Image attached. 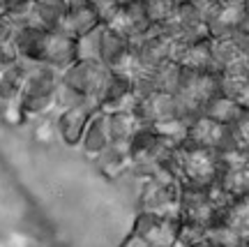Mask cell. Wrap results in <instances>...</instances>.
Instances as JSON below:
<instances>
[{
  "mask_svg": "<svg viewBox=\"0 0 249 247\" xmlns=\"http://www.w3.org/2000/svg\"><path fill=\"white\" fill-rule=\"evenodd\" d=\"M76 60H79L76 37L70 35V33H65V30H51V33H49V42H46L44 60L42 62L62 74L71 62H76Z\"/></svg>",
  "mask_w": 249,
  "mask_h": 247,
  "instance_id": "ba28073f",
  "label": "cell"
},
{
  "mask_svg": "<svg viewBox=\"0 0 249 247\" xmlns=\"http://www.w3.org/2000/svg\"><path fill=\"white\" fill-rule=\"evenodd\" d=\"M108 72L111 70L99 60H76L62 72L60 79L74 90H79L81 95L97 102L102 90H104V83L108 79Z\"/></svg>",
  "mask_w": 249,
  "mask_h": 247,
  "instance_id": "3957f363",
  "label": "cell"
},
{
  "mask_svg": "<svg viewBox=\"0 0 249 247\" xmlns=\"http://www.w3.org/2000/svg\"><path fill=\"white\" fill-rule=\"evenodd\" d=\"M53 134H58V130H55V118L53 120H39V125L35 127V139L37 141L49 143L51 139H53Z\"/></svg>",
  "mask_w": 249,
  "mask_h": 247,
  "instance_id": "603a6c76",
  "label": "cell"
},
{
  "mask_svg": "<svg viewBox=\"0 0 249 247\" xmlns=\"http://www.w3.org/2000/svg\"><path fill=\"white\" fill-rule=\"evenodd\" d=\"M83 102H88V97H86V95H81L79 90H74L71 86H67V83L60 79V86H58V97H55V106H58V109H70V106L83 104Z\"/></svg>",
  "mask_w": 249,
  "mask_h": 247,
  "instance_id": "ac0fdd59",
  "label": "cell"
},
{
  "mask_svg": "<svg viewBox=\"0 0 249 247\" xmlns=\"http://www.w3.org/2000/svg\"><path fill=\"white\" fill-rule=\"evenodd\" d=\"M58 86H60V72L58 70L49 67L44 62L30 65L26 83H23L21 95H18V102L28 114V118H42L51 109H55Z\"/></svg>",
  "mask_w": 249,
  "mask_h": 247,
  "instance_id": "6da1fadb",
  "label": "cell"
},
{
  "mask_svg": "<svg viewBox=\"0 0 249 247\" xmlns=\"http://www.w3.org/2000/svg\"><path fill=\"white\" fill-rule=\"evenodd\" d=\"M180 224H182V215L180 212L164 215V212L139 210L132 233L145 238L155 247H178Z\"/></svg>",
  "mask_w": 249,
  "mask_h": 247,
  "instance_id": "7a4b0ae2",
  "label": "cell"
},
{
  "mask_svg": "<svg viewBox=\"0 0 249 247\" xmlns=\"http://www.w3.org/2000/svg\"><path fill=\"white\" fill-rule=\"evenodd\" d=\"M49 33H51V30L37 26L33 21L21 23V26L17 28V35H14V46H17V51H18V58H21V60H28V62L44 60Z\"/></svg>",
  "mask_w": 249,
  "mask_h": 247,
  "instance_id": "52a82bcc",
  "label": "cell"
},
{
  "mask_svg": "<svg viewBox=\"0 0 249 247\" xmlns=\"http://www.w3.org/2000/svg\"><path fill=\"white\" fill-rule=\"evenodd\" d=\"M231 130L242 143H249V109L242 106V111L235 115V120L231 123Z\"/></svg>",
  "mask_w": 249,
  "mask_h": 247,
  "instance_id": "ffe728a7",
  "label": "cell"
},
{
  "mask_svg": "<svg viewBox=\"0 0 249 247\" xmlns=\"http://www.w3.org/2000/svg\"><path fill=\"white\" fill-rule=\"evenodd\" d=\"M30 65H33V62L18 60V62H14L12 67L0 72V104H7V102L18 99L21 88H23V83H26Z\"/></svg>",
  "mask_w": 249,
  "mask_h": 247,
  "instance_id": "7c38bea8",
  "label": "cell"
},
{
  "mask_svg": "<svg viewBox=\"0 0 249 247\" xmlns=\"http://www.w3.org/2000/svg\"><path fill=\"white\" fill-rule=\"evenodd\" d=\"M99 109L118 111V109H132L134 106V76L127 72L111 70L104 83V90L97 99Z\"/></svg>",
  "mask_w": 249,
  "mask_h": 247,
  "instance_id": "8992f818",
  "label": "cell"
},
{
  "mask_svg": "<svg viewBox=\"0 0 249 247\" xmlns=\"http://www.w3.org/2000/svg\"><path fill=\"white\" fill-rule=\"evenodd\" d=\"M108 118V134H111V143L118 146H127L134 132L139 130L141 120L136 118L132 109H118V111H107Z\"/></svg>",
  "mask_w": 249,
  "mask_h": 247,
  "instance_id": "8fae6325",
  "label": "cell"
},
{
  "mask_svg": "<svg viewBox=\"0 0 249 247\" xmlns=\"http://www.w3.org/2000/svg\"><path fill=\"white\" fill-rule=\"evenodd\" d=\"M90 2H92V7L97 9L102 23H108L118 14V9L123 7V0H90Z\"/></svg>",
  "mask_w": 249,
  "mask_h": 247,
  "instance_id": "d6986e66",
  "label": "cell"
},
{
  "mask_svg": "<svg viewBox=\"0 0 249 247\" xmlns=\"http://www.w3.org/2000/svg\"><path fill=\"white\" fill-rule=\"evenodd\" d=\"M104 26H107V23H99V26L92 28L90 33L76 37V53H79V60H99Z\"/></svg>",
  "mask_w": 249,
  "mask_h": 247,
  "instance_id": "e0dca14e",
  "label": "cell"
},
{
  "mask_svg": "<svg viewBox=\"0 0 249 247\" xmlns=\"http://www.w3.org/2000/svg\"><path fill=\"white\" fill-rule=\"evenodd\" d=\"M240 111H242V106L235 99L226 97V95H214V97L203 102V115L219 125H231Z\"/></svg>",
  "mask_w": 249,
  "mask_h": 247,
  "instance_id": "2e32d148",
  "label": "cell"
},
{
  "mask_svg": "<svg viewBox=\"0 0 249 247\" xmlns=\"http://www.w3.org/2000/svg\"><path fill=\"white\" fill-rule=\"evenodd\" d=\"M18 60L21 58H18V51H17V46H14V42H0V72L12 67Z\"/></svg>",
  "mask_w": 249,
  "mask_h": 247,
  "instance_id": "44dd1931",
  "label": "cell"
},
{
  "mask_svg": "<svg viewBox=\"0 0 249 247\" xmlns=\"http://www.w3.org/2000/svg\"><path fill=\"white\" fill-rule=\"evenodd\" d=\"M67 2L65 0H35L33 7V23L46 28V30H62Z\"/></svg>",
  "mask_w": 249,
  "mask_h": 247,
  "instance_id": "4fadbf2b",
  "label": "cell"
},
{
  "mask_svg": "<svg viewBox=\"0 0 249 247\" xmlns=\"http://www.w3.org/2000/svg\"><path fill=\"white\" fill-rule=\"evenodd\" d=\"M97 109H99V104L95 99H88V102L70 106V109H60V114L55 115L58 136L67 146H79L81 139H83V132H86V127L90 123V118L95 115Z\"/></svg>",
  "mask_w": 249,
  "mask_h": 247,
  "instance_id": "5b68a950",
  "label": "cell"
},
{
  "mask_svg": "<svg viewBox=\"0 0 249 247\" xmlns=\"http://www.w3.org/2000/svg\"><path fill=\"white\" fill-rule=\"evenodd\" d=\"M18 23L9 14H0V42H14Z\"/></svg>",
  "mask_w": 249,
  "mask_h": 247,
  "instance_id": "7402d4cb",
  "label": "cell"
},
{
  "mask_svg": "<svg viewBox=\"0 0 249 247\" xmlns=\"http://www.w3.org/2000/svg\"><path fill=\"white\" fill-rule=\"evenodd\" d=\"M180 185L182 180H164V178H145L139 210L152 212H180Z\"/></svg>",
  "mask_w": 249,
  "mask_h": 247,
  "instance_id": "277c9868",
  "label": "cell"
},
{
  "mask_svg": "<svg viewBox=\"0 0 249 247\" xmlns=\"http://www.w3.org/2000/svg\"><path fill=\"white\" fill-rule=\"evenodd\" d=\"M224 127L226 125H219V123H214V120H210V118L201 115V118H196V120L189 123V139H187V143L198 146V148L214 150V146H217V141H219V136L224 132Z\"/></svg>",
  "mask_w": 249,
  "mask_h": 247,
  "instance_id": "5bb4252c",
  "label": "cell"
},
{
  "mask_svg": "<svg viewBox=\"0 0 249 247\" xmlns=\"http://www.w3.org/2000/svg\"><path fill=\"white\" fill-rule=\"evenodd\" d=\"M81 150L83 155L90 159L99 157L104 150L111 146V134H108V118H107V111L104 109H97L95 115L90 118L88 127L83 132V139H81Z\"/></svg>",
  "mask_w": 249,
  "mask_h": 247,
  "instance_id": "30bf717a",
  "label": "cell"
},
{
  "mask_svg": "<svg viewBox=\"0 0 249 247\" xmlns=\"http://www.w3.org/2000/svg\"><path fill=\"white\" fill-rule=\"evenodd\" d=\"M0 14H5V0H0Z\"/></svg>",
  "mask_w": 249,
  "mask_h": 247,
  "instance_id": "d4e9b609",
  "label": "cell"
},
{
  "mask_svg": "<svg viewBox=\"0 0 249 247\" xmlns=\"http://www.w3.org/2000/svg\"><path fill=\"white\" fill-rule=\"evenodd\" d=\"M187 247H213L208 240H201V243H194V245H187Z\"/></svg>",
  "mask_w": 249,
  "mask_h": 247,
  "instance_id": "cb8c5ba5",
  "label": "cell"
},
{
  "mask_svg": "<svg viewBox=\"0 0 249 247\" xmlns=\"http://www.w3.org/2000/svg\"><path fill=\"white\" fill-rule=\"evenodd\" d=\"M99 171L107 178H118L123 171H129L132 169V159H129V152H127V146H118V143H111L99 157H95Z\"/></svg>",
  "mask_w": 249,
  "mask_h": 247,
  "instance_id": "9a60e30c",
  "label": "cell"
},
{
  "mask_svg": "<svg viewBox=\"0 0 249 247\" xmlns=\"http://www.w3.org/2000/svg\"><path fill=\"white\" fill-rule=\"evenodd\" d=\"M102 23L97 9L92 7L90 0H74L67 2V12H65V21H62V30L74 37H81L90 33L92 28Z\"/></svg>",
  "mask_w": 249,
  "mask_h": 247,
  "instance_id": "9c48e42d",
  "label": "cell"
}]
</instances>
